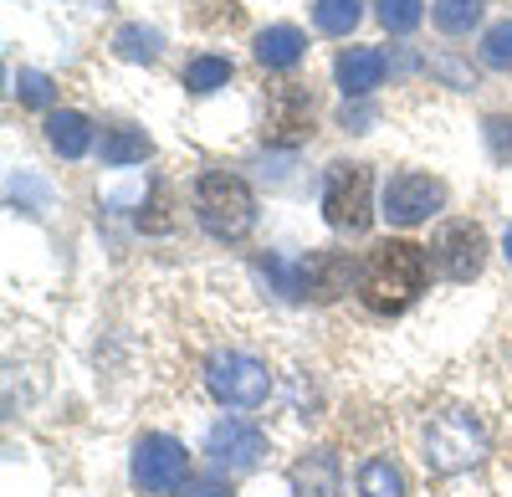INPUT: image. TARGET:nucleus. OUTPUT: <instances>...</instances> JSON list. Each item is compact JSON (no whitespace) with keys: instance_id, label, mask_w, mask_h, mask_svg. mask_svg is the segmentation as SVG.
I'll list each match as a JSON object with an SVG mask.
<instances>
[{"instance_id":"nucleus-23","label":"nucleus","mask_w":512,"mask_h":497,"mask_svg":"<svg viewBox=\"0 0 512 497\" xmlns=\"http://www.w3.org/2000/svg\"><path fill=\"white\" fill-rule=\"evenodd\" d=\"M482 62L497 67V72H512V21H497L482 36Z\"/></svg>"},{"instance_id":"nucleus-8","label":"nucleus","mask_w":512,"mask_h":497,"mask_svg":"<svg viewBox=\"0 0 512 497\" xmlns=\"http://www.w3.org/2000/svg\"><path fill=\"white\" fill-rule=\"evenodd\" d=\"M482 252H487V236L472 221H446L436 236V262L451 282H472L482 272Z\"/></svg>"},{"instance_id":"nucleus-12","label":"nucleus","mask_w":512,"mask_h":497,"mask_svg":"<svg viewBox=\"0 0 512 497\" xmlns=\"http://www.w3.org/2000/svg\"><path fill=\"white\" fill-rule=\"evenodd\" d=\"M303 52H308V36L297 26H267L256 36V62L262 67H297Z\"/></svg>"},{"instance_id":"nucleus-11","label":"nucleus","mask_w":512,"mask_h":497,"mask_svg":"<svg viewBox=\"0 0 512 497\" xmlns=\"http://www.w3.org/2000/svg\"><path fill=\"white\" fill-rule=\"evenodd\" d=\"M379 77H384V57L369 52V47H354L338 57V88H344L349 98H364L379 88Z\"/></svg>"},{"instance_id":"nucleus-15","label":"nucleus","mask_w":512,"mask_h":497,"mask_svg":"<svg viewBox=\"0 0 512 497\" xmlns=\"http://www.w3.org/2000/svg\"><path fill=\"white\" fill-rule=\"evenodd\" d=\"M303 277H308V293L313 298H333V293H344V282H349V262L338 257V252H313L303 262Z\"/></svg>"},{"instance_id":"nucleus-10","label":"nucleus","mask_w":512,"mask_h":497,"mask_svg":"<svg viewBox=\"0 0 512 497\" xmlns=\"http://www.w3.org/2000/svg\"><path fill=\"white\" fill-rule=\"evenodd\" d=\"M308 129H313V103H308L303 88H292V82H287V88H277V93L267 98L262 139H272V144H303Z\"/></svg>"},{"instance_id":"nucleus-21","label":"nucleus","mask_w":512,"mask_h":497,"mask_svg":"<svg viewBox=\"0 0 512 497\" xmlns=\"http://www.w3.org/2000/svg\"><path fill=\"white\" fill-rule=\"evenodd\" d=\"M113 47H118L123 62H149V57L159 52V31H149V26H123V31L113 36Z\"/></svg>"},{"instance_id":"nucleus-3","label":"nucleus","mask_w":512,"mask_h":497,"mask_svg":"<svg viewBox=\"0 0 512 497\" xmlns=\"http://www.w3.org/2000/svg\"><path fill=\"white\" fill-rule=\"evenodd\" d=\"M205 385H210V395H216L221 405H231V410H256V405L272 395L267 364L251 359V354H231V349L226 354H210Z\"/></svg>"},{"instance_id":"nucleus-20","label":"nucleus","mask_w":512,"mask_h":497,"mask_svg":"<svg viewBox=\"0 0 512 497\" xmlns=\"http://www.w3.org/2000/svg\"><path fill=\"white\" fill-rule=\"evenodd\" d=\"M149 154V139L139 134V129H113L108 139H103V159L108 164H139Z\"/></svg>"},{"instance_id":"nucleus-14","label":"nucleus","mask_w":512,"mask_h":497,"mask_svg":"<svg viewBox=\"0 0 512 497\" xmlns=\"http://www.w3.org/2000/svg\"><path fill=\"white\" fill-rule=\"evenodd\" d=\"M297 497H338V462L333 451H313V457L292 472Z\"/></svg>"},{"instance_id":"nucleus-17","label":"nucleus","mask_w":512,"mask_h":497,"mask_svg":"<svg viewBox=\"0 0 512 497\" xmlns=\"http://www.w3.org/2000/svg\"><path fill=\"white\" fill-rule=\"evenodd\" d=\"M359 0H318L313 6V21H318V31H328V36H349L354 26H359Z\"/></svg>"},{"instance_id":"nucleus-19","label":"nucleus","mask_w":512,"mask_h":497,"mask_svg":"<svg viewBox=\"0 0 512 497\" xmlns=\"http://www.w3.org/2000/svg\"><path fill=\"white\" fill-rule=\"evenodd\" d=\"M482 16V0H436V26L446 36H461V31H472Z\"/></svg>"},{"instance_id":"nucleus-5","label":"nucleus","mask_w":512,"mask_h":497,"mask_svg":"<svg viewBox=\"0 0 512 497\" xmlns=\"http://www.w3.org/2000/svg\"><path fill=\"white\" fill-rule=\"evenodd\" d=\"M323 216L338 231H364L369 226V170L364 164H333L323 180Z\"/></svg>"},{"instance_id":"nucleus-9","label":"nucleus","mask_w":512,"mask_h":497,"mask_svg":"<svg viewBox=\"0 0 512 497\" xmlns=\"http://www.w3.org/2000/svg\"><path fill=\"white\" fill-rule=\"evenodd\" d=\"M205 451H210V462L226 467V472H251L267 451V436L246 421H221V426H210Z\"/></svg>"},{"instance_id":"nucleus-4","label":"nucleus","mask_w":512,"mask_h":497,"mask_svg":"<svg viewBox=\"0 0 512 497\" xmlns=\"http://www.w3.org/2000/svg\"><path fill=\"white\" fill-rule=\"evenodd\" d=\"M487 451V431L466 416V410H446V416L431 421V431H425V457H431L436 472H461L482 462Z\"/></svg>"},{"instance_id":"nucleus-27","label":"nucleus","mask_w":512,"mask_h":497,"mask_svg":"<svg viewBox=\"0 0 512 497\" xmlns=\"http://www.w3.org/2000/svg\"><path fill=\"white\" fill-rule=\"evenodd\" d=\"M502 252H507V262H512V226H507V241H502Z\"/></svg>"},{"instance_id":"nucleus-16","label":"nucleus","mask_w":512,"mask_h":497,"mask_svg":"<svg viewBox=\"0 0 512 497\" xmlns=\"http://www.w3.org/2000/svg\"><path fill=\"white\" fill-rule=\"evenodd\" d=\"M359 497H405V477L400 467H390L384 457L359 467Z\"/></svg>"},{"instance_id":"nucleus-22","label":"nucleus","mask_w":512,"mask_h":497,"mask_svg":"<svg viewBox=\"0 0 512 497\" xmlns=\"http://www.w3.org/2000/svg\"><path fill=\"white\" fill-rule=\"evenodd\" d=\"M420 16H425V0H379V26L395 31V36L415 31Z\"/></svg>"},{"instance_id":"nucleus-2","label":"nucleus","mask_w":512,"mask_h":497,"mask_svg":"<svg viewBox=\"0 0 512 497\" xmlns=\"http://www.w3.org/2000/svg\"><path fill=\"white\" fill-rule=\"evenodd\" d=\"M195 216H200V226H205L210 236L236 241V236H246L251 221H256V200H251V190H246L241 175L210 170V175H200V185H195Z\"/></svg>"},{"instance_id":"nucleus-6","label":"nucleus","mask_w":512,"mask_h":497,"mask_svg":"<svg viewBox=\"0 0 512 497\" xmlns=\"http://www.w3.org/2000/svg\"><path fill=\"white\" fill-rule=\"evenodd\" d=\"M190 477V457L175 436H144L134 446V482L144 492H180Z\"/></svg>"},{"instance_id":"nucleus-18","label":"nucleus","mask_w":512,"mask_h":497,"mask_svg":"<svg viewBox=\"0 0 512 497\" xmlns=\"http://www.w3.org/2000/svg\"><path fill=\"white\" fill-rule=\"evenodd\" d=\"M226 77H231V62L226 57H195L185 67V88L190 93H216V88H226Z\"/></svg>"},{"instance_id":"nucleus-26","label":"nucleus","mask_w":512,"mask_h":497,"mask_svg":"<svg viewBox=\"0 0 512 497\" xmlns=\"http://www.w3.org/2000/svg\"><path fill=\"white\" fill-rule=\"evenodd\" d=\"M180 497H226V477H185Z\"/></svg>"},{"instance_id":"nucleus-13","label":"nucleus","mask_w":512,"mask_h":497,"mask_svg":"<svg viewBox=\"0 0 512 497\" xmlns=\"http://www.w3.org/2000/svg\"><path fill=\"white\" fill-rule=\"evenodd\" d=\"M47 144H52L62 159L88 154V144H93V123L82 118V113H52V118H47Z\"/></svg>"},{"instance_id":"nucleus-25","label":"nucleus","mask_w":512,"mask_h":497,"mask_svg":"<svg viewBox=\"0 0 512 497\" xmlns=\"http://www.w3.org/2000/svg\"><path fill=\"white\" fill-rule=\"evenodd\" d=\"M487 144L497 159H512V118H487Z\"/></svg>"},{"instance_id":"nucleus-1","label":"nucleus","mask_w":512,"mask_h":497,"mask_svg":"<svg viewBox=\"0 0 512 497\" xmlns=\"http://www.w3.org/2000/svg\"><path fill=\"white\" fill-rule=\"evenodd\" d=\"M425 287V252L415 241H379L374 252L364 257V272H359V298L369 313L390 318V313H405Z\"/></svg>"},{"instance_id":"nucleus-7","label":"nucleus","mask_w":512,"mask_h":497,"mask_svg":"<svg viewBox=\"0 0 512 497\" xmlns=\"http://www.w3.org/2000/svg\"><path fill=\"white\" fill-rule=\"evenodd\" d=\"M441 200H446L441 180L405 170V175H395L390 185H384V216H390L395 226H420V221H431L441 211Z\"/></svg>"},{"instance_id":"nucleus-24","label":"nucleus","mask_w":512,"mask_h":497,"mask_svg":"<svg viewBox=\"0 0 512 497\" xmlns=\"http://www.w3.org/2000/svg\"><path fill=\"white\" fill-rule=\"evenodd\" d=\"M16 98H21L26 108H47V103H52V77H47V72H21V77H16Z\"/></svg>"}]
</instances>
